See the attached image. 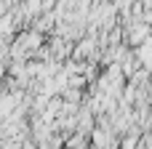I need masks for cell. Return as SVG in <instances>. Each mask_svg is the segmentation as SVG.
I'll return each instance as SVG.
<instances>
[{"mask_svg":"<svg viewBox=\"0 0 152 149\" xmlns=\"http://www.w3.org/2000/svg\"><path fill=\"white\" fill-rule=\"evenodd\" d=\"M147 37H150V27H147L144 21H136V24L128 29V45H142Z\"/></svg>","mask_w":152,"mask_h":149,"instance_id":"obj_1","label":"cell"}]
</instances>
